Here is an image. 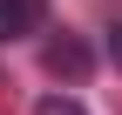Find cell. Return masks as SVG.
Listing matches in <instances>:
<instances>
[{"label": "cell", "mask_w": 122, "mask_h": 115, "mask_svg": "<svg viewBox=\"0 0 122 115\" xmlns=\"http://www.w3.org/2000/svg\"><path fill=\"white\" fill-rule=\"evenodd\" d=\"M41 68H48L54 81H88V68H95V54L81 48L75 34H54L48 48H41Z\"/></svg>", "instance_id": "obj_1"}, {"label": "cell", "mask_w": 122, "mask_h": 115, "mask_svg": "<svg viewBox=\"0 0 122 115\" xmlns=\"http://www.w3.org/2000/svg\"><path fill=\"white\" fill-rule=\"evenodd\" d=\"M48 20V0H0V41H27Z\"/></svg>", "instance_id": "obj_2"}, {"label": "cell", "mask_w": 122, "mask_h": 115, "mask_svg": "<svg viewBox=\"0 0 122 115\" xmlns=\"http://www.w3.org/2000/svg\"><path fill=\"white\" fill-rule=\"evenodd\" d=\"M34 115H88V108H81V102H75V95H48V102H41Z\"/></svg>", "instance_id": "obj_3"}, {"label": "cell", "mask_w": 122, "mask_h": 115, "mask_svg": "<svg viewBox=\"0 0 122 115\" xmlns=\"http://www.w3.org/2000/svg\"><path fill=\"white\" fill-rule=\"evenodd\" d=\"M109 61L122 68V14H115V20H109Z\"/></svg>", "instance_id": "obj_4"}]
</instances>
